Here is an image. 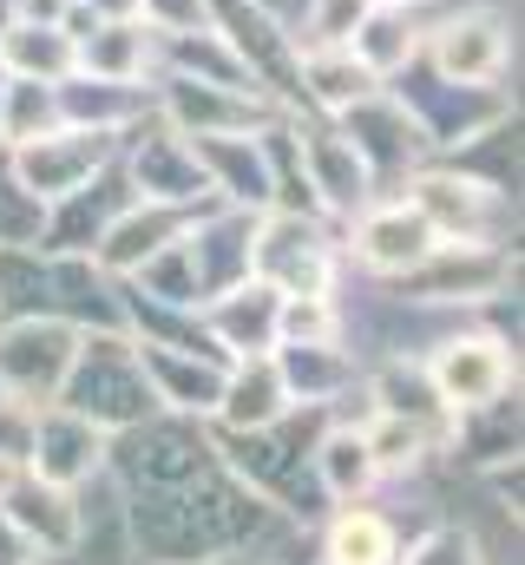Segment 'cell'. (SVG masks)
I'll list each match as a JSON object with an SVG mask.
<instances>
[{
    "label": "cell",
    "mask_w": 525,
    "mask_h": 565,
    "mask_svg": "<svg viewBox=\"0 0 525 565\" xmlns=\"http://www.w3.org/2000/svg\"><path fill=\"white\" fill-rule=\"evenodd\" d=\"M119 500H126V546L138 565L250 559L269 533L289 526L224 460H204V467L158 480V487H131Z\"/></svg>",
    "instance_id": "6da1fadb"
},
{
    "label": "cell",
    "mask_w": 525,
    "mask_h": 565,
    "mask_svg": "<svg viewBox=\"0 0 525 565\" xmlns=\"http://www.w3.org/2000/svg\"><path fill=\"white\" fill-rule=\"evenodd\" d=\"M7 316H46L66 329H126L119 277H106L93 257L40 244H0V322Z\"/></svg>",
    "instance_id": "7a4b0ae2"
},
{
    "label": "cell",
    "mask_w": 525,
    "mask_h": 565,
    "mask_svg": "<svg viewBox=\"0 0 525 565\" xmlns=\"http://www.w3.org/2000/svg\"><path fill=\"white\" fill-rule=\"evenodd\" d=\"M60 408L86 415L93 427L119 434V427H138L144 415H158V395L138 369V349H131L126 329H79V349H73V369L53 395Z\"/></svg>",
    "instance_id": "3957f363"
},
{
    "label": "cell",
    "mask_w": 525,
    "mask_h": 565,
    "mask_svg": "<svg viewBox=\"0 0 525 565\" xmlns=\"http://www.w3.org/2000/svg\"><path fill=\"white\" fill-rule=\"evenodd\" d=\"M335 237L322 217L302 211H262L250 244V277H262L276 296H335Z\"/></svg>",
    "instance_id": "277c9868"
},
{
    "label": "cell",
    "mask_w": 525,
    "mask_h": 565,
    "mask_svg": "<svg viewBox=\"0 0 525 565\" xmlns=\"http://www.w3.org/2000/svg\"><path fill=\"white\" fill-rule=\"evenodd\" d=\"M400 204H414L440 244H500V231H506V191L467 178L460 164L453 171H407Z\"/></svg>",
    "instance_id": "5b68a950"
},
{
    "label": "cell",
    "mask_w": 525,
    "mask_h": 565,
    "mask_svg": "<svg viewBox=\"0 0 525 565\" xmlns=\"http://www.w3.org/2000/svg\"><path fill=\"white\" fill-rule=\"evenodd\" d=\"M119 158V132H86V126H53L26 145H7V171L26 198L60 204L66 191H79L93 171H106Z\"/></svg>",
    "instance_id": "8992f818"
},
{
    "label": "cell",
    "mask_w": 525,
    "mask_h": 565,
    "mask_svg": "<svg viewBox=\"0 0 525 565\" xmlns=\"http://www.w3.org/2000/svg\"><path fill=\"white\" fill-rule=\"evenodd\" d=\"M0 520L33 546V559H66L86 546V507L73 487L40 480L33 467H7L0 473Z\"/></svg>",
    "instance_id": "52a82bcc"
},
{
    "label": "cell",
    "mask_w": 525,
    "mask_h": 565,
    "mask_svg": "<svg viewBox=\"0 0 525 565\" xmlns=\"http://www.w3.org/2000/svg\"><path fill=\"white\" fill-rule=\"evenodd\" d=\"M427 375H433L440 402L460 415V408H486V402L513 395V388H519V355H513V342H500V335H486V329H467V335L453 329V335L433 342Z\"/></svg>",
    "instance_id": "ba28073f"
},
{
    "label": "cell",
    "mask_w": 525,
    "mask_h": 565,
    "mask_svg": "<svg viewBox=\"0 0 525 565\" xmlns=\"http://www.w3.org/2000/svg\"><path fill=\"white\" fill-rule=\"evenodd\" d=\"M73 349H79V329L46 322V316H7L0 322V388L46 408L73 369Z\"/></svg>",
    "instance_id": "9c48e42d"
},
{
    "label": "cell",
    "mask_w": 525,
    "mask_h": 565,
    "mask_svg": "<svg viewBox=\"0 0 525 565\" xmlns=\"http://www.w3.org/2000/svg\"><path fill=\"white\" fill-rule=\"evenodd\" d=\"M335 126H342V139L355 145V158H362V171H368V184H375V191L400 184V178L420 164V151H427L420 126L407 119V106L394 99L388 86H382V93H368V99H355L349 113H335Z\"/></svg>",
    "instance_id": "30bf717a"
},
{
    "label": "cell",
    "mask_w": 525,
    "mask_h": 565,
    "mask_svg": "<svg viewBox=\"0 0 525 565\" xmlns=\"http://www.w3.org/2000/svg\"><path fill=\"white\" fill-rule=\"evenodd\" d=\"M420 33H427L420 60H427L440 79H453V86H493V79L506 73L513 40H506V20H500V13H486V7L447 13L440 26H420Z\"/></svg>",
    "instance_id": "8fae6325"
},
{
    "label": "cell",
    "mask_w": 525,
    "mask_h": 565,
    "mask_svg": "<svg viewBox=\"0 0 525 565\" xmlns=\"http://www.w3.org/2000/svg\"><path fill=\"white\" fill-rule=\"evenodd\" d=\"M26 467H33L40 480H53V487H73V493H79V487L106 480V427H93L86 415L46 402L40 422H33V454H26Z\"/></svg>",
    "instance_id": "7c38bea8"
},
{
    "label": "cell",
    "mask_w": 525,
    "mask_h": 565,
    "mask_svg": "<svg viewBox=\"0 0 525 565\" xmlns=\"http://www.w3.org/2000/svg\"><path fill=\"white\" fill-rule=\"evenodd\" d=\"M138 349V369L158 395L164 415H191V422H211L217 415V395H224V369L217 355H191V349H158V342H131Z\"/></svg>",
    "instance_id": "4fadbf2b"
},
{
    "label": "cell",
    "mask_w": 525,
    "mask_h": 565,
    "mask_svg": "<svg viewBox=\"0 0 525 565\" xmlns=\"http://www.w3.org/2000/svg\"><path fill=\"white\" fill-rule=\"evenodd\" d=\"M296 158H302V178H309V191H315L322 211H335V217L368 211L375 184H368L355 145L342 139V126H296Z\"/></svg>",
    "instance_id": "5bb4252c"
},
{
    "label": "cell",
    "mask_w": 525,
    "mask_h": 565,
    "mask_svg": "<svg viewBox=\"0 0 525 565\" xmlns=\"http://www.w3.org/2000/svg\"><path fill=\"white\" fill-rule=\"evenodd\" d=\"M433 231L420 224V211L414 204H368V211H355V257H362V270H375V277H407V270H420L427 257H433Z\"/></svg>",
    "instance_id": "9a60e30c"
},
{
    "label": "cell",
    "mask_w": 525,
    "mask_h": 565,
    "mask_svg": "<svg viewBox=\"0 0 525 565\" xmlns=\"http://www.w3.org/2000/svg\"><path fill=\"white\" fill-rule=\"evenodd\" d=\"M276 309H282V296L262 277H244L237 289H224V296H204L197 302V322L237 362V355H269L276 349Z\"/></svg>",
    "instance_id": "2e32d148"
},
{
    "label": "cell",
    "mask_w": 525,
    "mask_h": 565,
    "mask_svg": "<svg viewBox=\"0 0 525 565\" xmlns=\"http://www.w3.org/2000/svg\"><path fill=\"white\" fill-rule=\"evenodd\" d=\"M269 362H276L289 402H302V408H335L342 395L362 388V369L342 342H276Z\"/></svg>",
    "instance_id": "e0dca14e"
},
{
    "label": "cell",
    "mask_w": 525,
    "mask_h": 565,
    "mask_svg": "<svg viewBox=\"0 0 525 565\" xmlns=\"http://www.w3.org/2000/svg\"><path fill=\"white\" fill-rule=\"evenodd\" d=\"M184 224H191V211H178V204H144V198H131L126 211L106 224V237L93 244V264L106 270V277H131L144 257H158L171 237H184Z\"/></svg>",
    "instance_id": "ac0fdd59"
},
{
    "label": "cell",
    "mask_w": 525,
    "mask_h": 565,
    "mask_svg": "<svg viewBox=\"0 0 525 565\" xmlns=\"http://www.w3.org/2000/svg\"><path fill=\"white\" fill-rule=\"evenodd\" d=\"M362 395H368V408L375 415H400V422H420L440 447H447V427H453V408L440 402V388H433V375H427V362H407V355H394L382 362L368 382H362Z\"/></svg>",
    "instance_id": "d6986e66"
},
{
    "label": "cell",
    "mask_w": 525,
    "mask_h": 565,
    "mask_svg": "<svg viewBox=\"0 0 525 565\" xmlns=\"http://www.w3.org/2000/svg\"><path fill=\"white\" fill-rule=\"evenodd\" d=\"M73 73H93V79H144L151 73V26L138 13L93 20L73 40Z\"/></svg>",
    "instance_id": "ffe728a7"
},
{
    "label": "cell",
    "mask_w": 525,
    "mask_h": 565,
    "mask_svg": "<svg viewBox=\"0 0 525 565\" xmlns=\"http://www.w3.org/2000/svg\"><path fill=\"white\" fill-rule=\"evenodd\" d=\"M289 408H296V402H289L276 362H269V355H237V362L224 369V395H217L211 427H269V422H282Z\"/></svg>",
    "instance_id": "44dd1931"
},
{
    "label": "cell",
    "mask_w": 525,
    "mask_h": 565,
    "mask_svg": "<svg viewBox=\"0 0 525 565\" xmlns=\"http://www.w3.org/2000/svg\"><path fill=\"white\" fill-rule=\"evenodd\" d=\"M394 559H400V533L368 500H349V507L322 513V559L315 565H394Z\"/></svg>",
    "instance_id": "7402d4cb"
},
{
    "label": "cell",
    "mask_w": 525,
    "mask_h": 565,
    "mask_svg": "<svg viewBox=\"0 0 525 565\" xmlns=\"http://www.w3.org/2000/svg\"><path fill=\"white\" fill-rule=\"evenodd\" d=\"M296 93L315 99V106L335 119V113H349L355 99L382 93V79H375L349 46H296Z\"/></svg>",
    "instance_id": "603a6c76"
},
{
    "label": "cell",
    "mask_w": 525,
    "mask_h": 565,
    "mask_svg": "<svg viewBox=\"0 0 525 565\" xmlns=\"http://www.w3.org/2000/svg\"><path fill=\"white\" fill-rule=\"evenodd\" d=\"M309 460H315V487H322L329 507L368 500V487L382 480V473H375V454H368V440H362V427L355 422H329Z\"/></svg>",
    "instance_id": "cb8c5ba5"
},
{
    "label": "cell",
    "mask_w": 525,
    "mask_h": 565,
    "mask_svg": "<svg viewBox=\"0 0 525 565\" xmlns=\"http://www.w3.org/2000/svg\"><path fill=\"white\" fill-rule=\"evenodd\" d=\"M349 53H355L382 86H388L394 73L420 53V13H414L407 0H375V7H368V20H362V26H355V40H349Z\"/></svg>",
    "instance_id": "d4e9b609"
},
{
    "label": "cell",
    "mask_w": 525,
    "mask_h": 565,
    "mask_svg": "<svg viewBox=\"0 0 525 565\" xmlns=\"http://www.w3.org/2000/svg\"><path fill=\"white\" fill-rule=\"evenodd\" d=\"M0 73L13 79H66L73 73V40L66 26H33V20H7L0 26Z\"/></svg>",
    "instance_id": "484cf974"
},
{
    "label": "cell",
    "mask_w": 525,
    "mask_h": 565,
    "mask_svg": "<svg viewBox=\"0 0 525 565\" xmlns=\"http://www.w3.org/2000/svg\"><path fill=\"white\" fill-rule=\"evenodd\" d=\"M53 126H60L53 79H13L7 73V86H0V145H26L40 132H53Z\"/></svg>",
    "instance_id": "4316f807"
},
{
    "label": "cell",
    "mask_w": 525,
    "mask_h": 565,
    "mask_svg": "<svg viewBox=\"0 0 525 565\" xmlns=\"http://www.w3.org/2000/svg\"><path fill=\"white\" fill-rule=\"evenodd\" d=\"M362 440L375 454V473H414L427 454H440V440L420 422H400V415H368L362 422Z\"/></svg>",
    "instance_id": "83f0119b"
},
{
    "label": "cell",
    "mask_w": 525,
    "mask_h": 565,
    "mask_svg": "<svg viewBox=\"0 0 525 565\" xmlns=\"http://www.w3.org/2000/svg\"><path fill=\"white\" fill-rule=\"evenodd\" d=\"M276 342H342V309H335V296H282V309H276Z\"/></svg>",
    "instance_id": "f1b7e54d"
},
{
    "label": "cell",
    "mask_w": 525,
    "mask_h": 565,
    "mask_svg": "<svg viewBox=\"0 0 525 565\" xmlns=\"http://www.w3.org/2000/svg\"><path fill=\"white\" fill-rule=\"evenodd\" d=\"M368 7L375 0H302V26H309L302 46H349L355 26L368 20Z\"/></svg>",
    "instance_id": "f546056e"
},
{
    "label": "cell",
    "mask_w": 525,
    "mask_h": 565,
    "mask_svg": "<svg viewBox=\"0 0 525 565\" xmlns=\"http://www.w3.org/2000/svg\"><path fill=\"white\" fill-rule=\"evenodd\" d=\"M394 565H486V553H480V540L467 526H433V533H420Z\"/></svg>",
    "instance_id": "4dcf8cb0"
},
{
    "label": "cell",
    "mask_w": 525,
    "mask_h": 565,
    "mask_svg": "<svg viewBox=\"0 0 525 565\" xmlns=\"http://www.w3.org/2000/svg\"><path fill=\"white\" fill-rule=\"evenodd\" d=\"M40 224H46V204H40V198H26V191L13 184L7 158H0V244H33V237H40Z\"/></svg>",
    "instance_id": "1f68e13d"
},
{
    "label": "cell",
    "mask_w": 525,
    "mask_h": 565,
    "mask_svg": "<svg viewBox=\"0 0 525 565\" xmlns=\"http://www.w3.org/2000/svg\"><path fill=\"white\" fill-rule=\"evenodd\" d=\"M0 565H33V546H26L7 520H0Z\"/></svg>",
    "instance_id": "d6a6232c"
},
{
    "label": "cell",
    "mask_w": 525,
    "mask_h": 565,
    "mask_svg": "<svg viewBox=\"0 0 525 565\" xmlns=\"http://www.w3.org/2000/svg\"><path fill=\"white\" fill-rule=\"evenodd\" d=\"M33 565H93V559H79V553H66V559H33Z\"/></svg>",
    "instance_id": "836d02e7"
},
{
    "label": "cell",
    "mask_w": 525,
    "mask_h": 565,
    "mask_svg": "<svg viewBox=\"0 0 525 565\" xmlns=\"http://www.w3.org/2000/svg\"><path fill=\"white\" fill-rule=\"evenodd\" d=\"M237 565H282V559H237Z\"/></svg>",
    "instance_id": "e575fe53"
},
{
    "label": "cell",
    "mask_w": 525,
    "mask_h": 565,
    "mask_svg": "<svg viewBox=\"0 0 525 565\" xmlns=\"http://www.w3.org/2000/svg\"><path fill=\"white\" fill-rule=\"evenodd\" d=\"M204 565H237V559H204Z\"/></svg>",
    "instance_id": "d590c367"
},
{
    "label": "cell",
    "mask_w": 525,
    "mask_h": 565,
    "mask_svg": "<svg viewBox=\"0 0 525 565\" xmlns=\"http://www.w3.org/2000/svg\"><path fill=\"white\" fill-rule=\"evenodd\" d=\"M0 86H7V73H0Z\"/></svg>",
    "instance_id": "8d00e7d4"
}]
</instances>
